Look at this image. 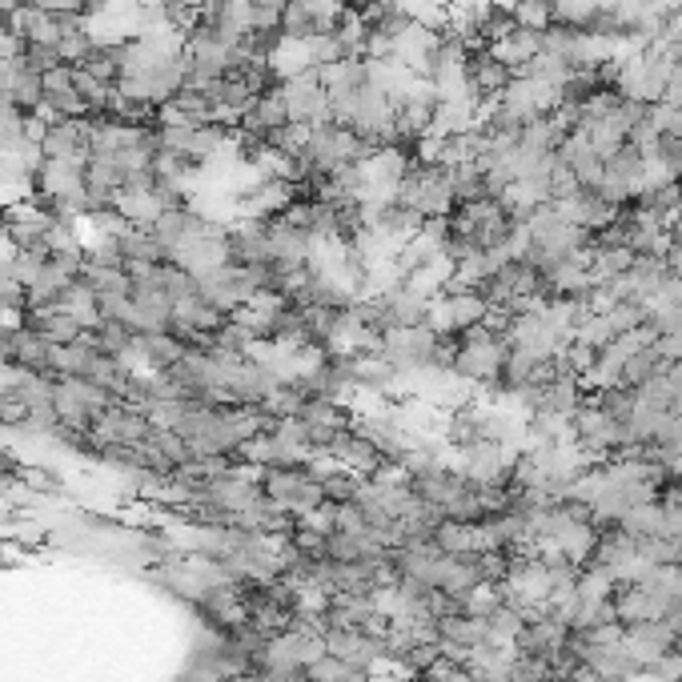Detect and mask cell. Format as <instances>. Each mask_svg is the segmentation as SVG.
<instances>
[{
	"label": "cell",
	"mask_w": 682,
	"mask_h": 682,
	"mask_svg": "<svg viewBox=\"0 0 682 682\" xmlns=\"http://www.w3.org/2000/svg\"><path fill=\"white\" fill-rule=\"evenodd\" d=\"M502 362H507V333L490 330V326H473V330L454 338L450 370L470 377L478 390L494 385L502 377Z\"/></svg>",
	"instance_id": "1"
},
{
	"label": "cell",
	"mask_w": 682,
	"mask_h": 682,
	"mask_svg": "<svg viewBox=\"0 0 682 682\" xmlns=\"http://www.w3.org/2000/svg\"><path fill=\"white\" fill-rule=\"evenodd\" d=\"M21 61L29 68H33V73H53L56 65H65V61H61V53H56V49H49V44H24L21 49Z\"/></svg>",
	"instance_id": "23"
},
{
	"label": "cell",
	"mask_w": 682,
	"mask_h": 682,
	"mask_svg": "<svg viewBox=\"0 0 682 682\" xmlns=\"http://www.w3.org/2000/svg\"><path fill=\"white\" fill-rule=\"evenodd\" d=\"M4 97L17 105V109L29 117L44 105V77L33 73V68L24 65L21 56H12V68H9V85H4Z\"/></svg>",
	"instance_id": "14"
},
{
	"label": "cell",
	"mask_w": 682,
	"mask_h": 682,
	"mask_svg": "<svg viewBox=\"0 0 682 682\" xmlns=\"http://www.w3.org/2000/svg\"><path fill=\"white\" fill-rule=\"evenodd\" d=\"M434 546H438L441 554H473L478 551V526L438 522V530H434Z\"/></svg>",
	"instance_id": "17"
},
{
	"label": "cell",
	"mask_w": 682,
	"mask_h": 682,
	"mask_svg": "<svg viewBox=\"0 0 682 682\" xmlns=\"http://www.w3.org/2000/svg\"><path fill=\"white\" fill-rule=\"evenodd\" d=\"M490 306L478 289H441L438 298H429V330L441 338H458V333L482 326Z\"/></svg>",
	"instance_id": "3"
},
{
	"label": "cell",
	"mask_w": 682,
	"mask_h": 682,
	"mask_svg": "<svg viewBox=\"0 0 682 682\" xmlns=\"http://www.w3.org/2000/svg\"><path fill=\"white\" fill-rule=\"evenodd\" d=\"M41 153L49 161H77V166H88V157H93V117H73V121L49 125L41 137Z\"/></svg>",
	"instance_id": "6"
},
{
	"label": "cell",
	"mask_w": 682,
	"mask_h": 682,
	"mask_svg": "<svg viewBox=\"0 0 682 682\" xmlns=\"http://www.w3.org/2000/svg\"><path fill=\"white\" fill-rule=\"evenodd\" d=\"M603 0H554V24L566 29H583L586 21H595Z\"/></svg>",
	"instance_id": "20"
},
{
	"label": "cell",
	"mask_w": 682,
	"mask_h": 682,
	"mask_svg": "<svg viewBox=\"0 0 682 682\" xmlns=\"http://www.w3.org/2000/svg\"><path fill=\"white\" fill-rule=\"evenodd\" d=\"M542 33H534V29H510L502 41L490 44V53H494L498 65H507L514 77H526L530 68H534V61L542 56Z\"/></svg>",
	"instance_id": "9"
},
{
	"label": "cell",
	"mask_w": 682,
	"mask_h": 682,
	"mask_svg": "<svg viewBox=\"0 0 682 682\" xmlns=\"http://www.w3.org/2000/svg\"><path fill=\"white\" fill-rule=\"evenodd\" d=\"M498 105H502L514 121L530 125V121H539V117H551L554 109H562V93L539 77H510V85L502 88Z\"/></svg>",
	"instance_id": "4"
},
{
	"label": "cell",
	"mask_w": 682,
	"mask_h": 682,
	"mask_svg": "<svg viewBox=\"0 0 682 682\" xmlns=\"http://www.w3.org/2000/svg\"><path fill=\"white\" fill-rule=\"evenodd\" d=\"M117 254H121V265H166V249L161 242L153 237V230H145V225H125L117 233Z\"/></svg>",
	"instance_id": "13"
},
{
	"label": "cell",
	"mask_w": 682,
	"mask_h": 682,
	"mask_svg": "<svg viewBox=\"0 0 682 682\" xmlns=\"http://www.w3.org/2000/svg\"><path fill=\"white\" fill-rule=\"evenodd\" d=\"M313 33H318V24L309 17L306 0H286V9H281V36L286 41H309Z\"/></svg>",
	"instance_id": "19"
},
{
	"label": "cell",
	"mask_w": 682,
	"mask_h": 682,
	"mask_svg": "<svg viewBox=\"0 0 682 682\" xmlns=\"http://www.w3.org/2000/svg\"><path fill=\"white\" fill-rule=\"evenodd\" d=\"M330 458L338 466H345L350 473H358V478H377V473H385V470H397V466H390L382 454L374 450V441L362 438L353 426H345L338 434V441L330 446Z\"/></svg>",
	"instance_id": "8"
},
{
	"label": "cell",
	"mask_w": 682,
	"mask_h": 682,
	"mask_svg": "<svg viewBox=\"0 0 682 682\" xmlns=\"http://www.w3.org/2000/svg\"><path fill=\"white\" fill-rule=\"evenodd\" d=\"M510 17H514V29L546 33L554 24V0H514V4H510Z\"/></svg>",
	"instance_id": "18"
},
{
	"label": "cell",
	"mask_w": 682,
	"mask_h": 682,
	"mask_svg": "<svg viewBox=\"0 0 682 682\" xmlns=\"http://www.w3.org/2000/svg\"><path fill=\"white\" fill-rule=\"evenodd\" d=\"M377 306H382L385 330H409V326H426L429 321V298L422 289L409 286V281L377 294Z\"/></svg>",
	"instance_id": "7"
},
{
	"label": "cell",
	"mask_w": 682,
	"mask_h": 682,
	"mask_svg": "<svg viewBox=\"0 0 682 682\" xmlns=\"http://www.w3.org/2000/svg\"><path fill=\"white\" fill-rule=\"evenodd\" d=\"M21 326H29V330L41 333L49 345H73V341L85 338V326H81L73 313H65V309L56 306V309H41V313H24Z\"/></svg>",
	"instance_id": "12"
},
{
	"label": "cell",
	"mask_w": 682,
	"mask_h": 682,
	"mask_svg": "<svg viewBox=\"0 0 682 682\" xmlns=\"http://www.w3.org/2000/svg\"><path fill=\"white\" fill-rule=\"evenodd\" d=\"M309 17H313V24H318V33H333L338 29V21L345 17V4L341 0H306Z\"/></svg>",
	"instance_id": "21"
},
{
	"label": "cell",
	"mask_w": 682,
	"mask_h": 682,
	"mask_svg": "<svg viewBox=\"0 0 682 682\" xmlns=\"http://www.w3.org/2000/svg\"><path fill=\"white\" fill-rule=\"evenodd\" d=\"M595 193L603 201H610L615 210H627V205H635L647 193V161H642L635 145H622V149L606 157L603 181H598Z\"/></svg>",
	"instance_id": "2"
},
{
	"label": "cell",
	"mask_w": 682,
	"mask_h": 682,
	"mask_svg": "<svg viewBox=\"0 0 682 682\" xmlns=\"http://www.w3.org/2000/svg\"><path fill=\"white\" fill-rule=\"evenodd\" d=\"M12 370H24V374H49L53 370V345L41 338L29 326H17L12 330V353H9Z\"/></svg>",
	"instance_id": "10"
},
{
	"label": "cell",
	"mask_w": 682,
	"mask_h": 682,
	"mask_svg": "<svg viewBox=\"0 0 682 682\" xmlns=\"http://www.w3.org/2000/svg\"><path fill=\"white\" fill-rule=\"evenodd\" d=\"M654 350L667 365H682V318L674 321L671 330H662L659 341H654Z\"/></svg>",
	"instance_id": "24"
},
{
	"label": "cell",
	"mask_w": 682,
	"mask_h": 682,
	"mask_svg": "<svg viewBox=\"0 0 682 682\" xmlns=\"http://www.w3.org/2000/svg\"><path fill=\"white\" fill-rule=\"evenodd\" d=\"M9 68H12V56L0 53V93H4V85H9Z\"/></svg>",
	"instance_id": "25"
},
{
	"label": "cell",
	"mask_w": 682,
	"mask_h": 682,
	"mask_svg": "<svg viewBox=\"0 0 682 682\" xmlns=\"http://www.w3.org/2000/svg\"><path fill=\"white\" fill-rule=\"evenodd\" d=\"M77 68H85L88 77H97L100 85H117V81H121V41L93 44V53H88Z\"/></svg>",
	"instance_id": "16"
},
{
	"label": "cell",
	"mask_w": 682,
	"mask_h": 682,
	"mask_svg": "<svg viewBox=\"0 0 682 682\" xmlns=\"http://www.w3.org/2000/svg\"><path fill=\"white\" fill-rule=\"evenodd\" d=\"M667 370V362L659 358V350L654 345H642V350H635L627 358V365H622V374H618V385H627V390H639V385H647L654 374H662Z\"/></svg>",
	"instance_id": "15"
},
{
	"label": "cell",
	"mask_w": 682,
	"mask_h": 682,
	"mask_svg": "<svg viewBox=\"0 0 682 682\" xmlns=\"http://www.w3.org/2000/svg\"><path fill=\"white\" fill-rule=\"evenodd\" d=\"M281 97H286L289 121L330 125V97H326V85H321L318 68L281 81Z\"/></svg>",
	"instance_id": "5"
},
{
	"label": "cell",
	"mask_w": 682,
	"mask_h": 682,
	"mask_svg": "<svg viewBox=\"0 0 682 682\" xmlns=\"http://www.w3.org/2000/svg\"><path fill=\"white\" fill-rule=\"evenodd\" d=\"M466 73H470L473 93L482 100H498L502 97V88L510 85V77H514L507 65H498L490 49H473V53L466 56Z\"/></svg>",
	"instance_id": "11"
},
{
	"label": "cell",
	"mask_w": 682,
	"mask_h": 682,
	"mask_svg": "<svg viewBox=\"0 0 682 682\" xmlns=\"http://www.w3.org/2000/svg\"><path fill=\"white\" fill-rule=\"evenodd\" d=\"M498 606H502V595H498V586H478V590H470V595H466V615L470 618H490L498 610Z\"/></svg>",
	"instance_id": "22"
}]
</instances>
